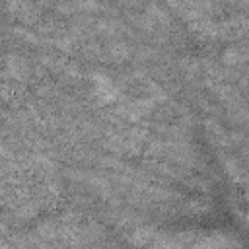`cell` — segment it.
<instances>
[{
	"label": "cell",
	"instance_id": "obj_1",
	"mask_svg": "<svg viewBox=\"0 0 249 249\" xmlns=\"http://www.w3.org/2000/svg\"><path fill=\"white\" fill-rule=\"evenodd\" d=\"M4 74L12 82H23L29 76V66H27V62L21 56L8 54L6 56V70H4Z\"/></svg>",
	"mask_w": 249,
	"mask_h": 249
},
{
	"label": "cell",
	"instance_id": "obj_2",
	"mask_svg": "<svg viewBox=\"0 0 249 249\" xmlns=\"http://www.w3.org/2000/svg\"><path fill=\"white\" fill-rule=\"evenodd\" d=\"M220 29H222V37L237 39V37H243L249 31V19L245 16H233L228 21L220 23Z\"/></svg>",
	"mask_w": 249,
	"mask_h": 249
},
{
	"label": "cell",
	"instance_id": "obj_3",
	"mask_svg": "<svg viewBox=\"0 0 249 249\" xmlns=\"http://www.w3.org/2000/svg\"><path fill=\"white\" fill-rule=\"evenodd\" d=\"M224 62L228 66H239L243 62L249 60V49H243V47H230L226 53H224Z\"/></svg>",
	"mask_w": 249,
	"mask_h": 249
},
{
	"label": "cell",
	"instance_id": "obj_4",
	"mask_svg": "<svg viewBox=\"0 0 249 249\" xmlns=\"http://www.w3.org/2000/svg\"><path fill=\"white\" fill-rule=\"evenodd\" d=\"M107 56L117 60V62H123V60H126L130 56V47L124 41H113L107 47Z\"/></svg>",
	"mask_w": 249,
	"mask_h": 249
},
{
	"label": "cell",
	"instance_id": "obj_5",
	"mask_svg": "<svg viewBox=\"0 0 249 249\" xmlns=\"http://www.w3.org/2000/svg\"><path fill=\"white\" fill-rule=\"evenodd\" d=\"M95 27H97V31L101 33V35H105V37H119L121 33H123V23H119V21H115V19H101V21H97L95 23Z\"/></svg>",
	"mask_w": 249,
	"mask_h": 249
},
{
	"label": "cell",
	"instance_id": "obj_6",
	"mask_svg": "<svg viewBox=\"0 0 249 249\" xmlns=\"http://www.w3.org/2000/svg\"><path fill=\"white\" fill-rule=\"evenodd\" d=\"M154 230L152 228H146V226H138L134 230V233H130V241L136 243V245H144V243H150L152 237H154Z\"/></svg>",
	"mask_w": 249,
	"mask_h": 249
},
{
	"label": "cell",
	"instance_id": "obj_7",
	"mask_svg": "<svg viewBox=\"0 0 249 249\" xmlns=\"http://www.w3.org/2000/svg\"><path fill=\"white\" fill-rule=\"evenodd\" d=\"M14 33L19 37V39H23L25 43H39V37L33 33V31H29V29H23V27H18V29H14Z\"/></svg>",
	"mask_w": 249,
	"mask_h": 249
}]
</instances>
